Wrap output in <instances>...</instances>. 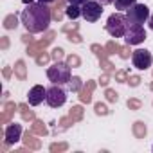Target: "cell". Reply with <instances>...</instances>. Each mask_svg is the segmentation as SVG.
I'll use <instances>...</instances> for the list:
<instances>
[{"label": "cell", "instance_id": "cell-13", "mask_svg": "<svg viewBox=\"0 0 153 153\" xmlns=\"http://www.w3.org/2000/svg\"><path fill=\"white\" fill-rule=\"evenodd\" d=\"M68 87H70V90H79V87H81V79L79 78H72L70 79V83H68Z\"/></svg>", "mask_w": 153, "mask_h": 153}, {"label": "cell", "instance_id": "cell-3", "mask_svg": "<svg viewBox=\"0 0 153 153\" xmlns=\"http://www.w3.org/2000/svg\"><path fill=\"white\" fill-rule=\"evenodd\" d=\"M126 27H128V18H126V15H123L121 11L110 15L108 20H106V24H105V29H106V33H108L112 38H124Z\"/></svg>", "mask_w": 153, "mask_h": 153}, {"label": "cell", "instance_id": "cell-5", "mask_svg": "<svg viewBox=\"0 0 153 153\" xmlns=\"http://www.w3.org/2000/svg\"><path fill=\"white\" fill-rule=\"evenodd\" d=\"M144 40H146V31H144V25L128 22L126 34H124V43H126V45H139V43H142Z\"/></svg>", "mask_w": 153, "mask_h": 153}, {"label": "cell", "instance_id": "cell-17", "mask_svg": "<svg viewBox=\"0 0 153 153\" xmlns=\"http://www.w3.org/2000/svg\"><path fill=\"white\" fill-rule=\"evenodd\" d=\"M38 2H43V4H52L54 0H38Z\"/></svg>", "mask_w": 153, "mask_h": 153}, {"label": "cell", "instance_id": "cell-12", "mask_svg": "<svg viewBox=\"0 0 153 153\" xmlns=\"http://www.w3.org/2000/svg\"><path fill=\"white\" fill-rule=\"evenodd\" d=\"M133 4H137V0H115V2H114L115 9L121 11V13H126Z\"/></svg>", "mask_w": 153, "mask_h": 153}, {"label": "cell", "instance_id": "cell-6", "mask_svg": "<svg viewBox=\"0 0 153 153\" xmlns=\"http://www.w3.org/2000/svg\"><path fill=\"white\" fill-rule=\"evenodd\" d=\"M67 101V92L61 88V85H51L47 88V97H45V103L51 106V108H59L63 106Z\"/></svg>", "mask_w": 153, "mask_h": 153}, {"label": "cell", "instance_id": "cell-10", "mask_svg": "<svg viewBox=\"0 0 153 153\" xmlns=\"http://www.w3.org/2000/svg\"><path fill=\"white\" fill-rule=\"evenodd\" d=\"M22 137V124L15 123V124H9L6 130H4V139H6V144H16Z\"/></svg>", "mask_w": 153, "mask_h": 153}, {"label": "cell", "instance_id": "cell-8", "mask_svg": "<svg viewBox=\"0 0 153 153\" xmlns=\"http://www.w3.org/2000/svg\"><path fill=\"white\" fill-rule=\"evenodd\" d=\"M131 63H133V67L137 70H148L151 67V63H153V56L146 49H137L133 52V56H131Z\"/></svg>", "mask_w": 153, "mask_h": 153}, {"label": "cell", "instance_id": "cell-1", "mask_svg": "<svg viewBox=\"0 0 153 153\" xmlns=\"http://www.w3.org/2000/svg\"><path fill=\"white\" fill-rule=\"evenodd\" d=\"M51 18H52V15L49 9V4L38 2V0L33 4H27L25 9L20 13V20H22L24 27L31 34L45 33L51 25Z\"/></svg>", "mask_w": 153, "mask_h": 153}, {"label": "cell", "instance_id": "cell-2", "mask_svg": "<svg viewBox=\"0 0 153 153\" xmlns=\"http://www.w3.org/2000/svg\"><path fill=\"white\" fill-rule=\"evenodd\" d=\"M47 78L51 83L54 85H67L72 79V74H70V67L65 61H56L52 67L47 68Z\"/></svg>", "mask_w": 153, "mask_h": 153}, {"label": "cell", "instance_id": "cell-7", "mask_svg": "<svg viewBox=\"0 0 153 153\" xmlns=\"http://www.w3.org/2000/svg\"><path fill=\"white\" fill-rule=\"evenodd\" d=\"M103 4L97 2V0H87V2L81 6V16L87 22H97L103 15Z\"/></svg>", "mask_w": 153, "mask_h": 153}, {"label": "cell", "instance_id": "cell-18", "mask_svg": "<svg viewBox=\"0 0 153 153\" xmlns=\"http://www.w3.org/2000/svg\"><path fill=\"white\" fill-rule=\"evenodd\" d=\"M22 2H24V4L27 6V4H33V2H36V0H22Z\"/></svg>", "mask_w": 153, "mask_h": 153}, {"label": "cell", "instance_id": "cell-16", "mask_svg": "<svg viewBox=\"0 0 153 153\" xmlns=\"http://www.w3.org/2000/svg\"><path fill=\"white\" fill-rule=\"evenodd\" d=\"M148 24H149V29H151V31H153V15H151V16H149V20H148Z\"/></svg>", "mask_w": 153, "mask_h": 153}, {"label": "cell", "instance_id": "cell-14", "mask_svg": "<svg viewBox=\"0 0 153 153\" xmlns=\"http://www.w3.org/2000/svg\"><path fill=\"white\" fill-rule=\"evenodd\" d=\"M67 2H68V4H74V6H79V7H81V6L87 2V0H67Z\"/></svg>", "mask_w": 153, "mask_h": 153}, {"label": "cell", "instance_id": "cell-4", "mask_svg": "<svg viewBox=\"0 0 153 153\" xmlns=\"http://www.w3.org/2000/svg\"><path fill=\"white\" fill-rule=\"evenodd\" d=\"M149 7L146 6V4H133L128 11H126V18H128V22H131V24H146L148 20H149Z\"/></svg>", "mask_w": 153, "mask_h": 153}, {"label": "cell", "instance_id": "cell-15", "mask_svg": "<svg viewBox=\"0 0 153 153\" xmlns=\"http://www.w3.org/2000/svg\"><path fill=\"white\" fill-rule=\"evenodd\" d=\"M97 2H101L103 6H108V4H114L115 0H97Z\"/></svg>", "mask_w": 153, "mask_h": 153}, {"label": "cell", "instance_id": "cell-11", "mask_svg": "<svg viewBox=\"0 0 153 153\" xmlns=\"http://www.w3.org/2000/svg\"><path fill=\"white\" fill-rule=\"evenodd\" d=\"M65 15H67V18L76 20L78 16H81V7H79V6H74V4H68V6L65 7Z\"/></svg>", "mask_w": 153, "mask_h": 153}, {"label": "cell", "instance_id": "cell-9", "mask_svg": "<svg viewBox=\"0 0 153 153\" xmlns=\"http://www.w3.org/2000/svg\"><path fill=\"white\" fill-rule=\"evenodd\" d=\"M45 97H47V88L42 87V85H34V87L29 90V94H27V101H29L31 106L42 105V103L45 101Z\"/></svg>", "mask_w": 153, "mask_h": 153}]
</instances>
